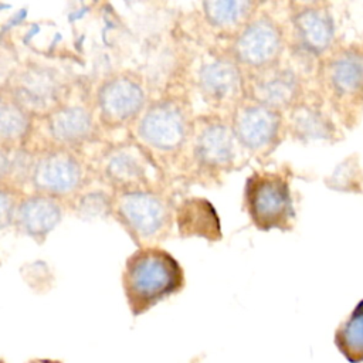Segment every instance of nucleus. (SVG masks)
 <instances>
[{"label":"nucleus","instance_id":"f257e3e1","mask_svg":"<svg viewBox=\"0 0 363 363\" xmlns=\"http://www.w3.org/2000/svg\"><path fill=\"white\" fill-rule=\"evenodd\" d=\"M183 286V269L160 248H143L132 254L123 271V291L132 315L149 311Z\"/></svg>","mask_w":363,"mask_h":363},{"label":"nucleus","instance_id":"f03ea898","mask_svg":"<svg viewBox=\"0 0 363 363\" xmlns=\"http://www.w3.org/2000/svg\"><path fill=\"white\" fill-rule=\"evenodd\" d=\"M245 203L252 223L259 230L289 228L295 217L288 180L278 173L255 172L248 177Z\"/></svg>","mask_w":363,"mask_h":363},{"label":"nucleus","instance_id":"7ed1b4c3","mask_svg":"<svg viewBox=\"0 0 363 363\" xmlns=\"http://www.w3.org/2000/svg\"><path fill=\"white\" fill-rule=\"evenodd\" d=\"M323 81L332 104L346 125H354L363 112V54L340 50L325 64Z\"/></svg>","mask_w":363,"mask_h":363},{"label":"nucleus","instance_id":"20e7f679","mask_svg":"<svg viewBox=\"0 0 363 363\" xmlns=\"http://www.w3.org/2000/svg\"><path fill=\"white\" fill-rule=\"evenodd\" d=\"M116 213L122 224L138 238L156 235L167 221L162 197L147 191H126L118 200Z\"/></svg>","mask_w":363,"mask_h":363},{"label":"nucleus","instance_id":"39448f33","mask_svg":"<svg viewBox=\"0 0 363 363\" xmlns=\"http://www.w3.org/2000/svg\"><path fill=\"white\" fill-rule=\"evenodd\" d=\"M139 136L157 150H174L186 136L184 113L173 102H157L143 115Z\"/></svg>","mask_w":363,"mask_h":363},{"label":"nucleus","instance_id":"423d86ee","mask_svg":"<svg viewBox=\"0 0 363 363\" xmlns=\"http://www.w3.org/2000/svg\"><path fill=\"white\" fill-rule=\"evenodd\" d=\"M82 170L78 160L64 150L43 155L33 167L34 186L47 194H67L81 182Z\"/></svg>","mask_w":363,"mask_h":363},{"label":"nucleus","instance_id":"0eeeda50","mask_svg":"<svg viewBox=\"0 0 363 363\" xmlns=\"http://www.w3.org/2000/svg\"><path fill=\"white\" fill-rule=\"evenodd\" d=\"M282 40L278 27L268 18L250 23L235 43L237 58L251 67L271 64L281 52Z\"/></svg>","mask_w":363,"mask_h":363},{"label":"nucleus","instance_id":"6e6552de","mask_svg":"<svg viewBox=\"0 0 363 363\" xmlns=\"http://www.w3.org/2000/svg\"><path fill=\"white\" fill-rule=\"evenodd\" d=\"M145 102L139 82L129 77H115L102 84L98 91L101 116L109 123H122L135 116Z\"/></svg>","mask_w":363,"mask_h":363},{"label":"nucleus","instance_id":"1a4fd4ad","mask_svg":"<svg viewBox=\"0 0 363 363\" xmlns=\"http://www.w3.org/2000/svg\"><path fill=\"white\" fill-rule=\"evenodd\" d=\"M281 118L272 108L258 102L244 105L234 118V133L250 149L258 150L269 146L278 136Z\"/></svg>","mask_w":363,"mask_h":363},{"label":"nucleus","instance_id":"9d476101","mask_svg":"<svg viewBox=\"0 0 363 363\" xmlns=\"http://www.w3.org/2000/svg\"><path fill=\"white\" fill-rule=\"evenodd\" d=\"M177 227L182 237H201L210 241L221 238L220 220L213 204L200 197L187 199L177 210Z\"/></svg>","mask_w":363,"mask_h":363},{"label":"nucleus","instance_id":"9b49d317","mask_svg":"<svg viewBox=\"0 0 363 363\" xmlns=\"http://www.w3.org/2000/svg\"><path fill=\"white\" fill-rule=\"evenodd\" d=\"M294 26L301 44L309 52H325L333 41V20L325 9L305 7L299 10L294 17Z\"/></svg>","mask_w":363,"mask_h":363},{"label":"nucleus","instance_id":"f8f14e48","mask_svg":"<svg viewBox=\"0 0 363 363\" xmlns=\"http://www.w3.org/2000/svg\"><path fill=\"white\" fill-rule=\"evenodd\" d=\"M61 220V208L47 196H31L23 200L16 213L21 231L33 238H44Z\"/></svg>","mask_w":363,"mask_h":363},{"label":"nucleus","instance_id":"ddd939ff","mask_svg":"<svg viewBox=\"0 0 363 363\" xmlns=\"http://www.w3.org/2000/svg\"><path fill=\"white\" fill-rule=\"evenodd\" d=\"M58 92V81L54 74L44 68H30L21 74L14 95L16 102L28 109L50 106Z\"/></svg>","mask_w":363,"mask_h":363},{"label":"nucleus","instance_id":"4468645a","mask_svg":"<svg viewBox=\"0 0 363 363\" xmlns=\"http://www.w3.org/2000/svg\"><path fill=\"white\" fill-rule=\"evenodd\" d=\"M201 91L214 101L231 99L241 86V77L235 64L228 60H214L204 64L199 72Z\"/></svg>","mask_w":363,"mask_h":363},{"label":"nucleus","instance_id":"2eb2a0df","mask_svg":"<svg viewBox=\"0 0 363 363\" xmlns=\"http://www.w3.org/2000/svg\"><path fill=\"white\" fill-rule=\"evenodd\" d=\"M296 94L298 81L291 71H268L262 74V77L257 79L254 85V96L258 104L275 111L278 108L289 106L295 101Z\"/></svg>","mask_w":363,"mask_h":363},{"label":"nucleus","instance_id":"dca6fc26","mask_svg":"<svg viewBox=\"0 0 363 363\" xmlns=\"http://www.w3.org/2000/svg\"><path fill=\"white\" fill-rule=\"evenodd\" d=\"M233 132L224 123H210L197 136V159L211 167L227 166L233 160Z\"/></svg>","mask_w":363,"mask_h":363},{"label":"nucleus","instance_id":"f3484780","mask_svg":"<svg viewBox=\"0 0 363 363\" xmlns=\"http://www.w3.org/2000/svg\"><path fill=\"white\" fill-rule=\"evenodd\" d=\"M91 129V115L82 106H61L48 118V130L61 143H79L89 136Z\"/></svg>","mask_w":363,"mask_h":363},{"label":"nucleus","instance_id":"a211bd4d","mask_svg":"<svg viewBox=\"0 0 363 363\" xmlns=\"http://www.w3.org/2000/svg\"><path fill=\"white\" fill-rule=\"evenodd\" d=\"M335 343L347 360H363V299L356 305L346 322L337 329Z\"/></svg>","mask_w":363,"mask_h":363},{"label":"nucleus","instance_id":"6ab92c4d","mask_svg":"<svg viewBox=\"0 0 363 363\" xmlns=\"http://www.w3.org/2000/svg\"><path fill=\"white\" fill-rule=\"evenodd\" d=\"M105 173L113 183L130 186L143 179L145 167L133 152L121 147L108 156Z\"/></svg>","mask_w":363,"mask_h":363},{"label":"nucleus","instance_id":"aec40b11","mask_svg":"<svg viewBox=\"0 0 363 363\" xmlns=\"http://www.w3.org/2000/svg\"><path fill=\"white\" fill-rule=\"evenodd\" d=\"M252 7L250 1H204L203 9L210 23L220 27H230L247 17Z\"/></svg>","mask_w":363,"mask_h":363},{"label":"nucleus","instance_id":"412c9836","mask_svg":"<svg viewBox=\"0 0 363 363\" xmlns=\"http://www.w3.org/2000/svg\"><path fill=\"white\" fill-rule=\"evenodd\" d=\"M28 128V118L23 106L16 101L3 99L0 106V135L3 142L21 139Z\"/></svg>","mask_w":363,"mask_h":363},{"label":"nucleus","instance_id":"4be33fe9","mask_svg":"<svg viewBox=\"0 0 363 363\" xmlns=\"http://www.w3.org/2000/svg\"><path fill=\"white\" fill-rule=\"evenodd\" d=\"M292 126L298 138L316 139L330 135V123L319 111L309 106H299L294 112Z\"/></svg>","mask_w":363,"mask_h":363},{"label":"nucleus","instance_id":"5701e85b","mask_svg":"<svg viewBox=\"0 0 363 363\" xmlns=\"http://www.w3.org/2000/svg\"><path fill=\"white\" fill-rule=\"evenodd\" d=\"M109 199L104 193H88L78 203V214L84 218L101 217L109 211Z\"/></svg>","mask_w":363,"mask_h":363},{"label":"nucleus","instance_id":"b1692460","mask_svg":"<svg viewBox=\"0 0 363 363\" xmlns=\"http://www.w3.org/2000/svg\"><path fill=\"white\" fill-rule=\"evenodd\" d=\"M0 207H1V227L4 228L9 221H11V214H13V197L9 196V191L4 189L1 190V200H0Z\"/></svg>","mask_w":363,"mask_h":363},{"label":"nucleus","instance_id":"393cba45","mask_svg":"<svg viewBox=\"0 0 363 363\" xmlns=\"http://www.w3.org/2000/svg\"><path fill=\"white\" fill-rule=\"evenodd\" d=\"M27 363H60V362L51 360V359H31Z\"/></svg>","mask_w":363,"mask_h":363},{"label":"nucleus","instance_id":"a878e982","mask_svg":"<svg viewBox=\"0 0 363 363\" xmlns=\"http://www.w3.org/2000/svg\"><path fill=\"white\" fill-rule=\"evenodd\" d=\"M1 363H4V362H1Z\"/></svg>","mask_w":363,"mask_h":363}]
</instances>
